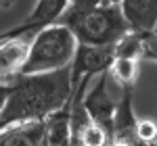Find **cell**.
Segmentation results:
<instances>
[{"label":"cell","instance_id":"6da1fadb","mask_svg":"<svg viewBox=\"0 0 157 146\" xmlns=\"http://www.w3.org/2000/svg\"><path fill=\"white\" fill-rule=\"evenodd\" d=\"M69 67L50 73L17 75L0 113V132L27 121H42L50 113L69 104Z\"/></svg>","mask_w":157,"mask_h":146},{"label":"cell","instance_id":"7a4b0ae2","mask_svg":"<svg viewBox=\"0 0 157 146\" xmlns=\"http://www.w3.org/2000/svg\"><path fill=\"white\" fill-rule=\"evenodd\" d=\"M57 23L69 27L78 44L84 46H113L126 31H130L120 13V6H67Z\"/></svg>","mask_w":157,"mask_h":146},{"label":"cell","instance_id":"3957f363","mask_svg":"<svg viewBox=\"0 0 157 146\" xmlns=\"http://www.w3.org/2000/svg\"><path fill=\"white\" fill-rule=\"evenodd\" d=\"M75 48H78V40L73 38L69 27L61 23L46 25L32 36L29 54L21 69V75L67 69L73 61Z\"/></svg>","mask_w":157,"mask_h":146},{"label":"cell","instance_id":"277c9868","mask_svg":"<svg viewBox=\"0 0 157 146\" xmlns=\"http://www.w3.org/2000/svg\"><path fill=\"white\" fill-rule=\"evenodd\" d=\"M113 46H84L78 44L73 61L69 65V82H71V98L69 107H75L82 102L86 86L92 77L107 71L113 61Z\"/></svg>","mask_w":157,"mask_h":146},{"label":"cell","instance_id":"5b68a950","mask_svg":"<svg viewBox=\"0 0 157 146\" xmlns=\"http://www.w3.org/2000/svg\"><path fill=\"white\" fill-rule=\"evenodd\" d=\"M36 34V31H34ZM32 31H17L15 27L4 31L0 40V82H13L17 75H21L29 44H32Z\"/></svg>","mask_w":157,"mask_h":146},{"label":"cell","instance_id":"8992f818","mask_svg":"<svg viewBox=\"0 0 157 146\" xmlns=\"http://www.w3.org/2000/svg\"><path fill=\"white\" fill-rule=\"evenodd\" d=\"M80 104L88 113L90 121H94L97 125L105 127L109 132V138H111V121H113V113H115L117 100L109 92V73L107 71H103L98 75V82L94 84V88L88 94H84Z\"/></svg>","mask_w":157,"mask_h":146},{"label":"cell","instance_id":"52a82bcc","mask_svg":"<svg viewBox=\"0 0 157 146\" xmlns=\"http://www.w3.org/2000/svg\"><path fill=\"white\" fill-rule=\"evenodd\" d=\"M120 13L134 34H151L157 25V0H120Z\"/></svg>","mask_w":157,"mask_h":146},{"label":"cell","instance_id":"ba28073f","mask_svg":"<svg viewBox=\"0 0 157 146\" xmlns=\"http://www.w3.org/2000/svg\"><path fill=\"white\" fill-rule=\"evenodd\" d=\"M69 0H38V4L34 6V11L27 15L21 25H17V31H38L46 25H52L61 19V15L67 11Z\"/></svg>","mask_w":157,"mask_h":146},{"label":"cell","instance_id":"9c48e42d","mask_svg":"<svg viewBox=\"0 0 157 146\" xmlns=\"http://www.w3.org/2000/svg\"><path fill=\"white\" fill-rule=\"evenodd\" d=\"M132 92L134 90H121V96L117 98L113 121H111V138L126 140V142L136 146V142H134L136 115H134V107H132Z\"/></svg>","mask_w":157,"mask_h":146},{"label":"cell","instance_id":"30bf717a","mask_svg":"<svg viewBox=\"0 0 157 146\" xmlns=\"http://www.w3.org/2000/svg\"><path fill=\"white\" fill-rule=\"evenodd\" d=\"M0 146H46L42 121L19 123L0 132Z\"/></svg>","mask_w":157,"mask_h":146},{"label":"cell","instance_id":"8fae6325","mask_svg":"<svg viewBox=\"0 0 157 146\" xmlns=\"http://www.w3.org/2000/svg\"><path fill=\"white\" fill-rule=\"evenodd\" d=\"M44 144L46 146H71V125H69V104L50 113L42 119Z\"/></svg>","mask_w":157,"mask_h":146},{"label":"cell","instance_id":"7c38bea8","mask_svg":"<svg viewBox=\"0 0 157 146\" xmlns=\"http://www.w3.org/2000/svg\"><path fill=\"white\" fill-rule=\"evenodd\" d=\"M140 63L143 61H134V59H113L109 65V77H113L121 90H134V84L138 79L140 73Z\"/></svg>","mask_w":157,"mask_h":146},{"label":"cell","instance_id":"4fadbf2b","mask_svg":"<svg viewBox=\"0 0 157 146\" xmlns=\"http://www.w3.org/2000/svg\"><path fill=\"white\" fill-rule=\"evenodd\" d=\"M113 57H115V59L143 61V34L126 31V34L113 44Z\"/></svg>","mask_w":157,"mask_h":146},{"label":"cell","instance_id":"5bb4252c","mask_svg":"<svg viewBox=\"0 0 157 146\" xmlns=\"http://www.w3.org/2000/svg\"><path fill=\"white\" fill-rule=\"evenodd\" d=\"M107 142H109V132L105 127L97 125L94 121H90L78 134V140L73 146H107Z\"/></svg>","mask_w":157,"mask_h":146},{"label":"cell","instance_id":"9a60e30c","mask_svg":"<svg viewBox=\"0 0 157 146\" xmlns=\"http://www.w3.org/2000/svg\"><path fill=\"white\" fill-rule=\"evenodd\" d=\"M134 142L136 146H155L157 144V121L155 119H136L134 125Z\"/></svg>","mask_w":157,"mask_h":146},{"label":"cell","instance_id":"2e32d148","mask_svg":"<svg viewBox=\"0 0 157 146\" xmlns=\"http://www.w3.org/2000/svg\"><path fill=\"white\" fill-rule=\"evenodd\" d=\"M143 61L157 63V34H143Z\"/></svg>","mask_w":157,"mask_h":146},{"label":"cell","instance_id":"e0dca14e","mask_svg":"<svg viewBox=\"0 0 157 146\" xmlns=\"http://www.w3.org/2000/svg\"><path fill=\"white\" fill-rule=\"evenodd\" d=\"M9 90H11V82H0V113L4 109V102H6V96H9Z\"/></svg>","mask_w":157,"mask_h":146},{"label":"cell","instance_id":"ac0fdd59","mask_svg":"<svg viewBox=\"0 0 157 146\" xmlns=\"http://www.w3.org/2000/svg\"><path fill=\"white\" fill-rule=\"evenodd\" d=\"M98 6H120V0H98Z\"/></svg>","mask_w":157,"mask_h":146},{"label":"cell","instance_id":"d6986e66","mask_svg":"<svg viewBox=\"0 0 157 146\" xmlns=\"http://www.w3.org/2000/svg\"><path fill=\"white\" fill-rule=\"evenodd\" d=\"M11 6H15V0H0V9H2V11H6V9H11Z\"/></svg>","mask_w":157,"mask_h":146},{"label":"cell","instance_id":"ffe728a7","mask_svg":"<svg viewBox=\"0 0 157 146\" xmlns=\"http://www.w3.org/2000/svg\"><path fill=\"white\" fill-rule=\"evenodd\" d=\"M2 36H4V31H0V40H2Z\"/></svg>","mask_w":157,"mask_h":146},{"label":"cell","instance_id":"44dd1931","mask_svg":"<svg viewBox=\"0 0 157 146\" xmlns=\"http://www.w3.org/2000/svg\"><path fill=\"white\" fill-rule=\"evenodd\" d=\"M153 34H157V25H155V29H153Z\"/></svg>","mask_w":157,"mask_h":146},{"label":"cell","instance_id":"7402d4cb","mask_svg":"<svg viewBox=\"0 0 157 146\" xmlns=\"http://www.w3.org/2000/svg\"><path fill=\"white\" fill-rule=\"evenodd\" d=\"M69 2H71V0H69Z\"/></svg>","mask_w":157,"mask_h":146},{"label":"cell","instance_id":"603a6c76","mask_svg":"<svg viewBox=\"0 0 157 146\" xmlns=\"http://www.w3.org/2000/svg\"><path fill=\"white\" fill-rule=\"evenodd\" d=\"M155 146H157V144H155Z\"/></svg>","mask_w":157,"mask_h":146}]
</instances>
